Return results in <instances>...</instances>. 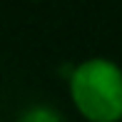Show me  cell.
<instances>
[{
    "mask_svg": "<svg viewBox=\"0 0 122 122\" xmlns=\"http://www.w3.org/2000/svg\"><path fill=\"white\" fill-rule=\"evenodd\" d=\"M70 95L90 122H117L122 117V70L105 57L77 65L70 75Z\"/></svg>",
    "mask_w": 122,
    "mask_h": 122,
    "instance_id": "obj_1",
    "label": "cell"
},
{
    "mask_svg": "<svg viewBox=\"0 0 122 122\" xmlns=\"http://www.w3.org/2000/svg\"><path fill=\"white\" fill-rule=\"evenodd\" d=\"M20 122H62V117L52 107H30Z\"/></svg>",
    "mask_w": 122,
    "mask_h": 122,
    "instance_id": "obj_2",
    "label": "cell"
}]
</instances>
